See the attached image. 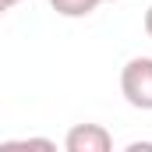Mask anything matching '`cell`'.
Instances as JSON below:
<instances>
[{"mask_svg": "<svg viewBox=\"0 0 152 152\" xmlns=\"http://www.w3.org/2000/svg\"><path fill=\"white\" fill-rule=\"evenodd\" d=\"M120 92L127 106L152 110V57H131L120 71Z\"/></svg>", "mask_w": 152, "mask_h": 152, "instance_id": "obj_1", "label": "cell"}, {"mask_svg": "<svg viewBox=\"0 0 152 152\" xmlns=\"http://www.w3.org/2000/svg\"><path fill=\"white\" fill-rule=\"evenodd\" d=\"M67 152H110L113 149V134L103 124H75L64 138Z\"/></svg>", "mask_w": 152, "mask_h": 152, "instance_id": "obj_2", "label": "cell"}, {"mask_svg": "<svg viewBox=\"0 0 152 152\" xmlns=\"http://www.w3.org/2000/svg\"><path fill=\"white\" fill-rule=\"evenodd\" d=\"M103 0H50V7L60 14V18H88Z\"/></svg>", "mask_w": 152, "mask_h": 152, "instance_id": "obj_3", "label": "cell"}, {"mask_svg": "<svg viewBox=\"0 0 152 152\" xmlns=\"http://www.w3.org/2000/svg\"><path fill=\"white\" fill-rule=\"evenodd\" d=\"M4 149H7V152H14V149H42V152H53L57 145H53L50 138H21V142H7Z\"/></svg>", "mask_w": 152, "mask_h": 152, "instance_id": "obj_4", "label": "cell"}, {"mask_svg": "<svg viewBox=\"0 0 152 152\" xmlns=\"http://www.w3.org/2000/svg\"><path fill=\"white\" fill-rule=\"evenodd\" d=\"M127 152H152V142H131Z\"/></svg>", "mask_w": 152, "mask_h": 152, "instance_id": "obj_5", "label": "cell"}, {"mask_svg": "<svg viewBox=\"0 0 152 152\" xmlns=\"http://www.w3.org/2000/svg\"><path fill=\"white\" fill-rule=\"evenodd\" d=\"M145 36L152 39V7H149V11H145Z\"/></svg>", "mask_w": 152, "mask_h": 152, "instance_id": "obj_6", "label": "cell"}, {"mask_svg": "<svg viewBox=\"0 0 152 152\" xmlns=\"http://www.w3.org/2000/svg\"><path fill=\"white\" fill-rule=\"evenodd\" d=\"M18 4H21V0H0V7H4V11H11V7H18Z\"/></svg>", "mask_w": 152, "mask_h": 152, "instance_id": "obj_7", "label": "cell"}]
</instances>
